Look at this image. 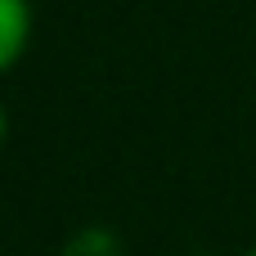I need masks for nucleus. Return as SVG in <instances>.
Wrapping results in <instances>:
<instances>
[{
	"label": "nucleus",
	"instance_id": "f257e3e1",
	"mask_svg": "<svg viewBox=\"0 0 256 256\" xmlns=\"http://www.w3.org/2000/svg\"><path fill=\"white\" fill-rule=\"evenodd\" d=\"M0 18H4V36H0V68H14L22 45H27V0H0Z\"/></svg>",
	"mask_w": 256,
	"mask_h": 256
},
{
	"label": "nucleus",
	"instance_id": "f03ea898",
	"mask_svg": "<svg viewBox=\"0 0 256 256\" xmlns=\"http://www.w3.org/2000/svg\"><path fill=\"white\" fill-rule=\"evenodd\" d=\"M63 256H122V243H117L108 230H81V234L68 243Z\"/></svg>",
	"mask_w": 256,
	"mask_h": 256
},
{
	"label": "nucleus",
	"instance_id": "7ed1b4c3",
	"mask_svg": "<svg viewBox=\"0 0 256 256\" xmlns=\"http://www.w3.org/2000/svg\"><path fill=\"white\" fill-rule=\"evenodd\" d=\"M243 256H256V248H248V252H243Z\"/></svg>",
	"mask_w": 256,
	"mask_h": 256
},
{
	"label": "nucleus",
	"instance_id": "20e7f679",
	"mask_svg": "<svg viewBox=\"0 0 256 256\" xmlns=\"http://www.w3.org/2000/svg\"><path fill=\"white\" fill-rule=\"evenodd\" d=\"M198 256H207V252H198Z\"/></svg>",
	"mask_w": 256,
	"mask_h": 256
}]
</instances>
